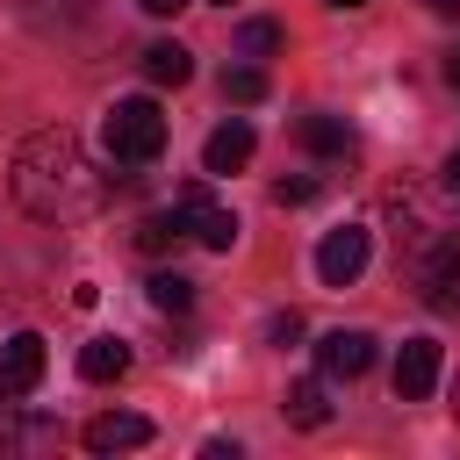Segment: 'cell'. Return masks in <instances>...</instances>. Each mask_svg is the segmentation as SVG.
Here are the masks:
<instances>
[{
	"label": "cell",
	"instance_id": "obj_1",
	"mask_svg": "<svg viewBox=\"0 0 460 460\" xmlns=\"http://www.w3.org/2000/svg\"><path fill=\"white\" fill-rule=\"evenodd\" d=\"M7 187H14V201H22L36 223H79V216H93V208L108 201V180L93 172L86 144H79L65 122L22 137L14 165H7Z\"/></svg>",
	"mask_w": 460,
	"mask_h": 460
},
{
	"label": "cell",
	"instance_id": "obj_2",
	"mask_svg": "<svg viewBox=\"0 0 460 460\" xmlns=\"http://www.w3.org/2000/svg\"><path fill=\"white\" fill-rule=\"evenodd\" d=\"M410 280L431 309H460V230H417L410 237Z\"/></svg>",
	"mask_w": 460,
	"mask_h": 460
},
{
	"label": "cell",
	"instance_id": "obj_3",
	"mask_svg": "<svg viewBox=\"0 0 460 460\" xmlns=\"http://www.w3.org/2000/svg\"><path fill=\"white\" fill-rule=\"evenodd\" d=\"M165 151V115H158V101H115L108 108V158L115 165H151Z\"/></svg>",
	"mask_w": 460,
	"mask_h": 460
},
{
	"label": "cell",
	"instance_id": "obj_4",
	"mask_svg": "<svg viewBox=\"0 0 460 460\" xmlns=\"http://www.w3.org/2000/svg\"><path fill=\"white\" fill-rule=\"evenodd\" d=\"M172 208H180V223H187V237H194V244H208V252H230V244H237V216H230L208 187H180V194H172Z\"/></svg>",
	"mask_w": 460,
	"mask_h": 460
},
{
	"label": "cell",
	"instance_id": "obj_5",
	"mask_svg": "<svg viewBox=\"0 0 460 460\" xmlns=\"http://www.w3.org/2000/svg\"><path fill=\"white\" fill-rule=\"evenodd\" d=\"M367 259H374V237H367L359 223L323 230V244H316V280H323V288H352V280L367 273Z\"/></svg>",
	"mask_w": 460,
	"mask_h": 460
},
{
	"label": "cell",
	"instance_id": "obj_6",
	"mask_svg": "<svg viewBox=\"0 0 460 460\" xmlns=\"http://www.w3.org/2000/svg\"><path fill=\"white\" fill-rule=\"evenodd\" d=\"M43 367H50V352H43V338H36V331H14V338L0 345V395H7V402H22V395H36V381H43Z\"/></svg>",
	"mask_w": 460,
	"mask_h": 460
},
{
	"label": "cell",
	"instance_id": "obj_7",
	"mask_svg": "<svg viewBox=\"0 0 460 460\" xmlns=\"http://www.w3.org/2000/svg\"><path fill=\"white\" fill-rule=\"evenodd\" d=\"M374 367V331H331L316 338V374L323 381H359Z\"/></svg>",
	"mask_w": 460,
	"mask_h": 460
},
{
	"label": "cell",
	"instance_id": "obj_8",
	"mask_svg": "<svg viewBox=\"0 0 460 460\" xmlns=\"http://www.w3.org/2000/svg\"><path fill=\"white\" fill-rule=\"evenodd\" d=\"M438 388V338H402L395 352V402H424Z\"/></svg>",
	"mask_w": 460,
	"mask_h": 460
},
{
	"label": "cell",
	"instance_id": "obj_9",
	"mask_svg": "<svg viewBox=\"0 0 460 460\" xmlns=\"http://www.w3.org/2000/svg\"><path fill=\"white\" fill-rule=\"evenodd\" d=\"M252 151H259L252 122H244V115H230V122H216V129H208V144H201V172H244V165H252Z\"/></svg>",
	"mask_w": 460,
	"mask_h": 460
},
{
	"label": "cell",
	"instance_id": "obj_10",
	"mask_svg": "<svg viewBox=\"0 0 460 460\" xmlns=\"http://www.w3.org/2000/svg\"><path fill=\"white\" fill-rule=\"evenodd\" d=\"M86 446H93V453H137V446H151V417H137V410H101V417L86 424Z\"/></svg>",
	"mask_w": 460,
	"mask_h": 460
},
{
	"label": "cell",
	"instance_id": "obj_11",
	"mask_svg": "<svg viewBox=\"0 0 460 460\" xmlns=\"http://www.w3.org/2000/svg\"><path fill=\"white\" fill-rule=\"evenodd\" d=\"M295 144H302V151H316V158H352V144H359V137H352V122H345V115H302V122H295Z\"/></svg>",
	"mask_w": 460,
	"mask_h": 460
},
{
	"label": "cell",
	"instance_id": "obj_12",
	"mask_svg": "<svg viewBox=\"0 0 460 460\" xmlns=\"http://www.w3.org/2000/svg\"><path fill=\"white\" fill-rule=\"evenodd\" d=\"M43 438H58V424H50V417H22V402H7V395H0V453L43 446Z\"/></svg>",
	"mask_w": 460,
	"mask_h": 460
},
{
	"label": "cell",
	"instance_id": "obj_13",
	"mask_svg": "<svg viewBox=\"0 0 460 460\" xmlns=\"http://www.w3.org/2000/svg\"><path fill=\"white\" fill-rule=\"evenodd\" d=\"M280 410H288V424H302V431H323V424H331V388H323V381H295Z\"/></svg>",
	"mask_w": 460,
	"mask_h": 460
},
{
	"label": "cell",
	"instance_id": "obj_14",
	"mask_svg": "<svg viewBox=\"0 0 460 460\" xmlns=\"http://www.w3.org/2000/svg\"><path fill=\"white\" fill-rule=\"evenodd\" d=\"M79 374H86V381H122V374H129V345H122V338L79 345Z\"/></svg>",
	"mask_w": 460,
	"mask_h": 460
},
{
	"label": "cell",
	"instance_id": "obj_15",
	"mask_svg": "<svg viewBox=\"0 0 460 460\" xmlns=\"http://www.w3.org/2000/svg\"><path fill=\"white\" fill-rule=\"evenodd\" d=\"M144 79H151V86H187V79H194V58H187L180 43H151V50H144Z\"/></svg>",
	"mask_w": 460,
	"mask_h": 460
},
{
	"label": "cell",
	"instance_id": "obj_16",
	"mask_svg": "<svg viewBox=\"0 0 460 460\" xmlns=\"http://www.w3.org/2000/svg\"><path fill=\"white\" fill-rule=\"evenodd\" d=\"M137 244H144V252H180V244H187V223H180V208H151V216L137 223Z\"/></svg>",
	"mask_w": 460,
	"mask_h": 460
},
{
	"label": "cell",
	"instance_id": "obj_17",
	"mask_svg": "<svg viewBox=\"0 0 460 460\" xmlns=\"http://www.w3.org/2000/svg\"><path fill=\"white\" fill-rule=\"evenodd\" d=\"M144 295H151L158 316H187V309H194V280H187V273H151Z\"/></svg>",
	"mask_w": 460,
	"mask_h": 460
},
{
	"label": "cell",
	"instance_id": "obj_18",
	"mask_svg": "<svg viewBox=\"0 0 460 460\" xmlns=\"http://www.w3.org/2000/svg\"><path fill=\"white\" fill-rule=\"evenodd\" d=\"M223 101H237V108L266 101V72H259V65H230V72H223Z\"/></svg>",
	"mask_w": 460,
	"mask_h": 460
},
{
	"label": "cell",
	"instance_id": "obj_19",
	"mask_svg": "<svg viewBox=\"0 0 460 460\" xmlns=\"http://www.w3.org/2000/svg\"><path fill=\"white\" fill-rule=\"evenodd\" d=\"M237 50H244V58L280 50V22H244V29H237Z\"/></svg>",
	"mask_w": 460,
	"mask_h": 460
},
{
	"label": "cell",
	"instance_id": "obj_20",
	"mask_svg": "<svg viewBox=\"0 0 460 460\" xmlns=\"http://www.w3.org/2000/svg\"><path fill=\"white\" fill-rule=\"evenodd\" d=\"M273 201L280 208H302V201H316V180H273Z\"/></svg>",
	"mask_w": 460,
	"mask_h": 460
},
{
	"label": "cell",
	"instance_id": "obj_21",
	"mask_svg": "<svg viewBox=\"0 0 460 460\" xmlns=\"http://www.w3.org/2000/svg\"><path fill=\"white\" fill-rule=\"evenodd\" d=\"M266 338H273V345H295V338H302V316H295V309H280V316L266 323Z\"/></svg>",
	"mask_w": 460,
	"mask_h": 460
},
{
	"label": "cell",
	"instance_id": "obj_22",
	"mask_svg": "<svg viewBox=\"0 0 460 460\" xmlns=\"http://www.w3.org/2000/svg\"><path fill=\"white\" fill-rule=\"evenodd\" d=\"M137 7H144V14H180L187 0H137Z\"/></svg>",
	"mask_w": 460,
	"mask_h": 460
},
{
	"label": "cell",
	"instance_id": "obj_23",
	"mask_svg": "<svg viewBox=\"0 0 460 460\" xmlns=\"http://www.w3.org/2000/svg\"><path fill=\"white\" fill-rule=\"evenodd\" d=\"M424 7H431L438 22H460V0H424Z\"/></svg>",
	"mask_w": 460,
	"mask_h": 460
},
{
	"label": "cell",
	"instance_id": "obj_24",
	"mask_svg": "<svg viewBox=\"0 0 460 460\" xmlns=\"http://www.w3.org/2000/svg\"><path fill=\"white\" fill-rule=\"evenodd\" d=\"M446 187H453V194H460V151H453V158H446Z\"/></svg>",
	"mask_w": 460,
	"mask_h": 460
},
{
	"label": "cell",
	"instance_id": "obj_25",
	"mask_svg": "<svg viewBox=\"0 0 460 460\" xmlns=\"http://www.w3.org/2000/svg\"><path fill=\"white\" fill-rule=\"evenodd\" d=\"M453 424H460V374H453Z\"/></svg>",
	"mask_w": 460,
	"mask_h": 460
},
{
	"label": "cell",
	"instance_id": "obj_26",
	"mask_svg": "<svg viewBox=\"0 0 460 460\" xmlns=\"http://www.w3.org/2000/svg\"><path fill=\"white\" fill-rule=\"evenodd\" d=\"M446 79H453V86H460V58H453V65H446Z\"/></svg>",
	"mask_w": 460,
	"mask_h": 460
},
{
	"label": "cell",
	"instance_id": "obj_27",
	"mask_svg": "<svg viewBox=\"0 0 460 460\" xmlns=\"http://www.w3.org/2000/svg\"><path fill=\"white\" fill-rule=\"evenodd\" d=\"M331 7H359V0H331Z\"/></svg>",
	"mask_w": 460,
	"mask_h": 460
},
{
	"label": "cell",
	"instance_id": "obj_28",
	"mask_svg": "<svg viewBox=\"0 0 460 460\" xmlns=\"http://www.w3.org/2000/svg\"><path fill=\"white\" fill-rule=\"evenodd\" d=\"M223 7H230V0H223Z\"/></svg>",
	"mask_w": 460,
	"mask_h": 460
}]
</instances>
